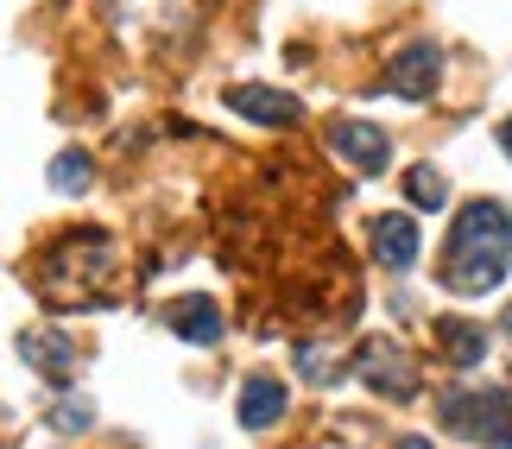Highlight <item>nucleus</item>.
I'll use <instances>...</instances> for the list:
<instances>
[{
  "label": "nucleus",
  "instance_id": "obj_1",
  "mask_svg": "<svg viewBox=\"0 0 512 449\" xmlns=\"http://www.w3.org/2000/svg\"><path fill=\"white\" fill-rule=\"evenodd\" d=\"M506 272H512V216H506V203L475 197L456 216V228H449L437 279L449 291H462V298H481V291H494Z\"/></svg>",
  "mask_w": 512,
  "mask_h": 449
},
{
  "label": "nucleus",
  "instance_id": "obj_2",
  "mask_svg": "<svg viewBox=\"0 0 512 449\" xmlns=\"http://www.w3.org/2000/svg\"><path fill=\"white\" fill-rule=\"evenodd\" d=\"M437 418L481 449H512V393L506 386H456V393H443Z\"/></svg>",
  "mask_w": 512,
  "mask_h": 449
},
{
  "label": "nucleus",
  "instance_id": "obj_3",
  "mask_svg": "<svg viewBox=\"0 0 512 449\" xmlns=\"http://www.w3.org/2000/svg\"><path fill=\"white\" fill-rule=\"evenodd\" d=\"M354 374H361L373 393H386V399H411V393H418V361H411L392 336H367L361 348H354Z\"/></svg>",
  "mask_w": 512,
  "mask_h": 449
},
{
  "label": "nucleus",
  "instance_id": "obj_4",
  "mask_svg": "<svg viewBox=\"0 0 512 449\" xmlns=\"http://www.w3.org/2000/svg\"><path fill=\"white\" fill-rule=\"evenodd\" d=\"M437 83H443V45H430V38L405 45L399 57H392V70H386V89L405 95V102H424V95H437Z\"/></svg>",
  "mask_w": 512,
  "mask_h": 449
},
{
  "label": "nucleus",
  "instance_id": "obj_5",
  "mask_svg": "<svg viewBox=\"0 0 512 449\" xmlns=\"http://www.w3.org/2000/svg\"><path fill=\"white\" fill-rule=\"evenodd\" d=\"M19 355H26V367H38L51 386L76 380V342L64 336V329H51V323H32L26 336H19Z\"/></svg>",
  "mask_w": 512,
  "mask_h": 449
},
{
  "label": "nucleus",
  "instance_id": "obj_6",
  "mask_svg": "<svg viewBox=\"0 0 512 449\" xmlns=\"http://www.w3.org/2000/svg\"><path fill=\"white\" fill-rule=\"evenodd\" d=\"M228 114H241V121H260V127H291L298 121V95H285V89H266V83H234L228 95Z\"/></svg>",
  "mask_w": 512,
  "mask_h": 449
},
{
  "label": "nucleus",
  "instance_id": "obj_7",
  "mask_svg": "<svg viewBox=\"0 0 512 449\" xmlns=\"http://www.w3.org/2000/svg\"><path fill=\"white\" fill-rule=\"evenodd\" d=\"M329 152H342L354 171H386L392 165V140L367 121H329Z\"/></svg>",
  "mask_w": 512,
  "mask_h": 449
},
{
  "label": "nucleus",
  "instance_id": "obj_8",
  "mask_svg": "<svg viewBox=\"0 0 512 449\" xmlns=\"http://www.w3.org/2000/svg\"><path fill=\"white\" fill-rule=\"evenodd\" d=\"M373 260H380L386 272H411V260H418V222L411 216H373Z\"/></svg>",
  "mask_w": 512,
  "mask_h": 449
},
{
  "label": "nucleus",
  "instance_id": "obj_9",
  "mask_svg": "<svg viewBox=\"0 0 512 449\" xmlns=\"http://www.w3.org/2000/svg\"><path fill=\"white\" fill-rule=\"evenodd\" d=\"M165 323H171V336H184L196 348H215V342H222V310H215V298H177L165 310Z\"/></svg>",
  "mask_w": 512,
  "mask_h": 449
},
{
  "label": "nucleus",
  "instance_id": "obj_10",
  "mask_svg": "<svg viewBox=\"0 0 512 449\" xmlns=\"http://www.w3.org/2000/svg\"><path fill=\"white\" fill-rule=\"evenodd\" d=\"M430 329H437V348H443L449 367H481V361H487V329H481V323H468V317H437Z\"/></svg>",
  "mask_w": 512,
  "mask_h": 449
},
{
  "label": "nucleus",
  "instance_id": "obj_11",
  "mask_svg": "<svg viewBox=\"0 0 512 449\" xmlns=\"http://www.w3.org/2000/svg\"><path fill=\"white\" fill-rule=\"evenodd\" d=\"M285 418V386L272 374H247L241 380V424L247 431H266V424Z\"/></svg>",
  "mask_w": 512,
  "mask_h": 449
},
{
  "label": "nucleus",
  "instance_id": "obj_12",
  "mask_svg": "<svg viewBox=\"0 0 512 449\" xmlns=\"http://www.w3.org/2000/svg\"><path fill=\"white\" fill-rule=\"evenodd\" d=\"M405 197L418 203V209H443L449 203V178H443L437 165H411L405 171Z\"/></svg>",
  "mask_w": 512,
  "mask_h": 449
},
{
  "label": "nucleus",
  "instance_id": "obj_13",
  "mask_svg": "<svg viewBox=\"0 0 512 449\" xmlns=\"http://www.w3.org/2000/svg\"><path fill=\"white\" fill-rule=\"evenodd\" d=\"M51 190H57V197H70V190H89V152H57Z\"/></svg>",
  "mask_w": 512,
  "mask_h": 449
},
{
  "label": "nucleus",
  "instance_id": "obj_14",
  "mask_svg": "<svg viewBox=\"0 0 512 449\" xmlns=\"http://www.w3.org/2000/svg\"><path fill=\"white\" fill-rule=\"evenodd\" d=\"M298 367H304V374L317 380V386H329V380L342 374V355H336V348H329V355H323L317 342H304V348H298Z\"/></svg>",
  "mask_w": 512,
  "mask_h": 449
},
{
  "label": "nucleus",
  "instance_id": "obj_15",
  "mask_svg": "<svg viewBox=\"0 0 512 449\" xmlns=\"http://www.w3.org/2000/svg\"><path fill=\"white\" fill-rule=\"evenodd\" d=\"M89 399H57L51 405V431H89Z\"/></svg>",
  "mask_w": 512,
  "mask_h": 449
},
{
  "label": "nucleus",
  "instance_id": "obj_16",
  "mask_svg": "<svg viewBox=\"0 0 512 449\" xmlns=\"http://www.w3.org/2000/svg\"><path fill=\"white\" fill-rule=\"evenodd\" d=\"M392 449H430L424 437H399V443H392Z\"/></svg>",
  "mask_w": 512,
  "mask_h": 449
},
{
  "label": "nucleus",
  "instance_id": "obj_17",
  "mask_svg": "<svg viewBox=\"0 0 512 449\" xmlns=\"http://www.w3.org/2000/svg\"><path fill=\"white\" fill-rule=\"evenodd\" d=\"M500 146H506V159H512V121H506V127H500Z\"/></svg>",
  "mask_w": 512,
  "mask_h": 449
},
{
  "label": "nucleus",
  "instance_id": "obj_18",
  "mask_svg": "<svg viewBox=\"0 0 512 449\" xmlns=\"http://www.w3.org/2000/svg\"><path fill=\"white\" fill-rule=\"evenodd\" d=\"M506 336H512V310H506Z\"/></svg>",
  "mask_w": 512,
  "mask_h": 449
}]
</instances>
